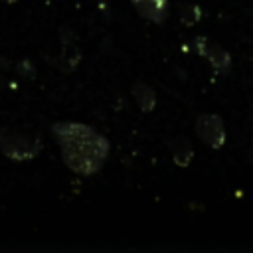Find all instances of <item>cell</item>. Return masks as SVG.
Returning <instances> with one entry per match:
<instances>
[{
  "instance_id": "1",
  "label": "cell",
  "mask_w": 253,
  "mask_h": 253,
  "mask_svg": "<svg viewBox=\"0 0 253 253\" xmlns=\"http://www.w3.org/2000/svg\"><path fill=\"white\" fill-rule=\"evenodd\" d=\"M59 138L65 164L77 174H93L103 166L107 156V140L91 126L77 123H61L53 126Z\"/></svg>"
},
{
  "instance_id": "2",
  "label": "cell",
  "mask_w": 253,
  "mask_h": 253,
  "mask_svg": "<svg viewBox=\"0 0 253 253\" xmlns=\"http://www.w3.org/2000/svg\"><path fill=\"white\" fill-rule=\"evenodd\" d=\"M0 148L6 156L14 160H30L40 152V140L36 136L18 132V130H0Z\"/></svg>"
},
{
  "instance_id": "3",
  "label": "cell",
  "mask_w": 253,
  "mask_h": 253,
  "mask_svg": "<svg viewBox=\"0 0 253 253\" xmlns=\"http://www.w3.org/2000/svg\"><path fill=\"white\" fill-rule=\"evenodd\" d=\"M196 132L208 146H213V148H219L225 140V130H223L221 119L215 115H202L196 121Z\"/></svg>"
},
{
  "instance_id": "4",
  "label": "cell",
  "mask_w": 253,
  "mask_h": 253,
  "mask_svg": "<svg viewBox=\"0 0 253 253\" xmlns=\"http://www.w3.org/2000/svg\"><path fill=\"white\" fill-rule=\"evenodd\" d=\"M136 12L152 22H160L166 14V0H132Z\"/></svg>"
},
{
  "instance_id": "5",
  "label": "cell",
  "mask_w": 253,
  "mask_h": 253,
  "mask_svg": "<svg viewBox=\"0 0 253 253\" xmlns=\"http://www.w3.org/2000/svg\"><path fill=\"white\" fill-rule=\"evenodd\" d=\"M196 43L200 45L198 49L211 61L213 67H217V69H227L229 67V55L221 47H217V45H213V43H210L206 40H198Z\"/></svg>"
},
{
  "instance_id": "6",
  "label": "cell",
  "mask_w": 253,
  "mask_h": 253,
  "mask_svg": "<svg viewBox=\"0 0 253 253\" xmlns=\"http://www.w3.org/2000/svg\"><path fill=\"white\" fill-rule=\"evenodd\" d=\"M192 154H194V148H192V144H190L188 138L178 136V138L172 142V156H174V162H176L178 166H186V164L190 162Z\"/></svg>"
},
{
  "instance_id": "7",
  "label": "cell",
  "mask_w": 253,
  "mask_h": 253,
  "mask_svg": "<svg viewBox=\"0 0 253 253\" xmlns=\"http://www.w3.org/2000/svg\"><path fill=\"white\" fill-rule=\"evenodd\" d=\"M134 101L138 103V107L144 111V113H148V111H152V107H154V91L148 87V85H142V83H138L136 87H134Z\"/></svg>"
},
{
  "instance_id": "8",
  "label": "cell",
  "mask_w": 253,
  "mask_h": 253,
  "mask_svg": "<svg viewBox=\"0 0 253 253\" xmlns=\"http://www.w3.org/2000/svg\"><path fill=\"white\" fill-rule=\"evenodd\" d=\"M198 18H200V10L196 8V6H184V10H182V22L184 24H194V22H198Z\"/></svg>"
},
{
  "instance_id": "9",
  "label": "cell",
  "mask_w": 253,
  "mask_h": 253,
  "mask_svg": "<svg viewBox=\"0 0 253 253\" xmlns=\"http://www.w3.org/2000/svg\"><path fill=\"white\" fill-rule=\"evenodd\" d=\"M2 2H16V0H2Z\"/></svg>"
}]
</instances>
